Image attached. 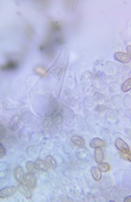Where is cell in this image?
I'll return each mask as SVG.
<instances>
[{
	"mask_svg": "<svg viewBox=\"0 0 131 202\" xmlns=\"http://www.w3.org/2000/svg\"><path fill=\"white\" fill-rule=\"evenodd\" d=\"M6 156V148L3 147V145L0 143V157H5Z\"/></svg>",
	"mask_w": 131,
	"mask_h": 202,
	"instance_id": "obj_22",
	"label": "cell"
},
{
	"mask_svg": "<svg viewBox=\"0 0 131 202\" xmlns=\"http://www.w3.org/2000/svg\"><path fill=\"white\" fill-rule=\"evenodd\" d=\"M34 72L36 73L37 75H39V76H45V75H47V69L44 66H35L34 67Z\"/></svg>",
	"mask_w": 131,
	"mask_h": 202,
	"instance_id": "obj_14",
	"label": "cell"
},
{
	"mask_svg": "<svg viewBox=\"0 0 131 202\" xmlns=\"http://www.w3.org/2000/svg\"><path fill=\"white\" fill-rule=\"evenodd\" d=\"M0 110H1V108H0Z\"/></svg>",
	"mask_w": 131,
	"mask_h": 202,
	"instance_id": "obj_28",
	"label": "cell"
},
{
	"mask_svg": "<svg viewBox=\"0 0 131 202\" xmlns=\"http://www.w3.org/2000/svg\"><path fill=\"white\" fill-rule=\"evenodd\" d=\"M122 91L124 92H128L129 90L131 89V79H127L126 82H124V84L122 85Z\"/></svg>",
	"mask_w": 131,
	"mask_h": 202,
	"instance_id": "obj_18",
	"label": "cell"
},
{
	"mask_svg": "<svg viewBox=\"0 0 131 202\" xmlns=\"http://www.w3.org/2000/svg\"><path fill=\"white\" fill-rule=\"evenodd\" d=\"M90 145H91V147H93V148H98V147L104 146L105 143H104V141L101 139H93L92 141H91Z\"/></svg>",
	"mask_w": 131,
	"mask_h": 202,
	"instance_id": "obj_12",
	"label": "cell"
},
{
	"mask_svg": "<svg viewBox=\"0 0 131 202\" xmlns=\"http://www.w3.org/2000/svg\"><path fill=\"white\" fill-rule=\"evenodd\" d=\"M121 157H122V159H126V160H128V162H130V160H131L130 154L121 153Z\"/></svg>",
	"mask_w": 131,
	"mask_h": 202,
	"instance_id": "obj_23",
	"label": "cell"
},
{
	"mask_svg": "<svg viewBox=\"0 0 131 202\" xmlns=\"http://www.w3.org/2000/svg\"><path fill=\"white\" fill-rule=\"evenodd\" d=\"M16 68H18V63L14 62V60L10 59L7 64H5V65L1 67V70L7 72V70H14V69H16Z\"/></svg>",
	"mask_w": 131,
	"mask_h": 202,
	"instance_id": "obj_8",
	"label": "cell"
},
{
	"mask_svg": "<svg viewBox=\"0 0 131 202\" xmlns=\"http://www.w3.org/2000/svg\"><path fill=\"white\" fill-rule=\"evenodd\" d=\"M25 35H26V37H28V40L32 39L33 35H34V31H33V28L30 26V24H28V26H26V29H25Z\"/></svg>",
	"mask_w": 131,
	"mask_h": 202,
	"instance_id": "obj_17",
	"label": "cell"
},
{
	"mask_svg": "<svg viewBox=\"0 0 131 202\" xmlns=\"http://www.w3.org/2000/svg\"><path fill=\"white\" fill-rule=\"evenodd\" d=\"M6 175H7V171H6V170H3V172H0V178H1V177H5Z\"/></svg>",
	"mask_w": 131,
	"mask_h": 202,
	"instance_id": "obj_25",
	"label": "cell"
},
{
	"mask_svg": "<svg viewBox=\"0 0 131 202\" xmlns=\"http://www.w3.org/2000/svg\"><path fill=\"white\" fill-rule=\"evenodd\" d=\"M46 164H47V166L48 167H50V168H56L57 167V163H56V160L53 158V156H47V158H46Z\"/></svg>",
	"mask_w": 131,
	"mask_h": 202,
	"instance_id": "obj_16",
	"label": "cell"
},
{
	"mask_svg": "<svg viewBox=\"0 0 131 202\" xmlns=\"http://www.w3.org/2000/svg\"><path fill=\"white\" fill-rule=\"evenodd\" d=\"M35 167H36V169L41 170V171H47L48 170V166H47L46 162H44L41 159H37L35 162Z\"/></svg>",
	"mask_w": 131,
	"mask_h": 202,
	"instance_id": "obj_9",
	"label": "cell"
},
{
	"mask_svg": "<svg viewBox=\"0 0 131 202\" xmlns=\"http://www.w3.org/2000/svg\"><path fill=\"white\" fill-rule=\"evenodd\" d=\"M91 172H92V177H93V179H94V180L99 181L102 179V171L99 170L98 167H92Z\"/></svg>",
	"mask_w": 131,
	"mask_h": 202,
	"instance_id": "obj_11",
	"label": "cell"
},
{
	"mask_svg": "<svg viewBox=\"0 0 131 202\" xmlns=\"http://www.w3.org/2000/svg\"><path fill=\"white\" fill-rule=\"evenodd\" d=\"M127 52H128V53H126L127 55L130 56V54H131V46H130V45H129V46L127 47Z\"/></svg>",
	"mask_w": 131,
	"mask_h": 202,
	"instance_id": "obj_24",
	"label": "cell"
},
{
	"mask_svg": "<svg viewBox=\"0 0 131 202\" xmlns=\"http://www.w3.org/2000/svg\"><path fill=\"white\" fill-rule=\"evenodd\" d=\"M23 184L26 187H28L30 189H33L36 187V177L33 172H28V174H24V179H23Z\"/></svg>",
	"mask_w": 131,
	"mask_h": 202,
	"instance_id": "obj_1",
	"label": "cell"
},
{
	"mask_svg": "<svg viewBox=\"0 0 131 202\" xmlns=\"http://www.w3.org/2000/svg\"><path fill=\"white\" fill-rule=\"evenodd\" d=\"M99 170L101 171H105V172H107V171H109L111 170V166L108 165L107 163H104V162H102L101 164H99Z\"/></svg>",
	"mask_w": 131,
	"mask_h": 202,
	"instance_id": "obj_19",
	"label": "cell"
},
{
	"mask_svg": "<svg viewBox=\"0 0 131 202\" xmlns=\"http://www.w3.org/2000/svg\"><path fill=\"white\" fill-rule=\"evenodd\" d=\"M43 125L45 126V128H48V126H49V123L47 122V121H45V122H43Z\"/></svg>",
	"mask_w": 131,
	"mask_h": 202,
	"instance_id": "obj_26",
	"label": "cell"
},
{
	"mask_svg": "<svg viewBox=\"0 0 131 202\" xmlns=\"http://www.w3.org/2000/svg\"><path fill=\"white\" fill-rule=\"evenodd\" d=\"M50 121H51V123L56 124V125H59V124L62 123V121H63V118H62L61 113L57 111V112H55V113H54L53 115H51Z\"/></svg>",
	"mask_w": 131,
	"mask_h": 202,
	"instance_id": "obj_7",
	"label": "cell"
},
{
	"mask_svg": "<svg viewBox=\"0 0 131 202\" xmlns=\"http://www.w3.org/2000/svg\"><path fill=\"white\" fill-rule=\"evenodd\" d=\"M26 168H28V171L33 172V174H34L35 170H36V167H35V163H33V162H28V163L26 164Z\"/></svg>",
	"mask_w": 131,
	"mask_h": 202,
	"instance_id": "obj_20",
	"label": "cell"
},
{
	"mask_svg": "<svg viewBox=\"0 0 131 202\" xmlns=\"http://www.w3.org/2000/svg\"><path fill=\"white\" fill-rule=\"evenodd\" d=\"M14 178L18 181L19 184H23V179H24V171L22 169V167L18 166V167L14 169Z\"/></svg>",
	"mask_w": 131,
	"mask_h": 202,
	"instance_id": "obj_5",
	"label": "cell"
},
{
	"mask_svg": "<svg viewBox=\"0 0 131 202\" xmlns=\"http://www.w3.org/2000/svg\"><path fill=\"white\" fill-rule=\"evenodd\" d=\"M71 142L73 143V145H76V146H78V147H83L85 144L84 139L80 136H73L71 139Z\"/></svg>",
	"mask_w": 131,
	"mask_h": 202,
	"instance_id": "obj_13",
	"label": "cell"
},
{
	"mask_svg": "<svg viewBox=\"0 0 131 202\" xmlns=\"http://www.w3.org/2000/svg\"><path fill=\"white\" fill-rule=\"evenodd\" d=\"M94 158L96 160V163L101 164L102 162H104V153L101 149V147L98 148H95V153H94Z\"/></svg>",
	"mask_w": 131,
	"mask_h": 202,
	"instance_id": "obj_10",
	"label": "cell"
},
{
	"mask_svg": "<svg viewBox=\"0 0 131 202\" xmlns=\"http://www.w3.org/2000/svg\"><path fill=\"white\" fill-rule=\"evenodd\" d=\"M130 198H131V197H127V198H126V199H124V201H126V202H128V201H130Z\"/></svg>",
	"mask_w": 131,
	"mask_h": 202,
	"instance_id": "obj_27",
	"label": "cell"
},
{
	"mask_svg": "<svg viewBox=\"0 0 131 202\" xmlns=\"http://www.w3.org/2000/svg\"><path fill=\"white\" fill-rule=\"evenodd\" d=\"M114 57H115V59H117L118 62L124 63V64H127L130 62V56H128L126 53H124V52H117V53L114 54Z\"/></svg>",
	"mask_w": 131,
	"mask_h": 202,
	"instance_id": "obj_4",
	"label": "cell"
},
{
	"mask_svg": "<svg viewBox=\"0 0 131 202\" xmlns=\"http://www.w3.org/2000/svg\"><path fill=\"white\" fill-rule=\"evenodd\" d=\"M18 191L22 193L26 199H31V198H32V192H31L30 188L26 187L24 184H20V186L18 187Z\"/></svg>",
	"mask_w": 131,
	"mask_h": 202,
	"instance_id": "obj_6",
	"label": "cell"
},
{
	"mask_svg": "<svg viewBox=\"0 0 131 202\" xmlns=\"http://www.w3.org/2000/svg\"><path fill=\"white\" fill-rule=\"evenodd\" d=\"M115 144L117 146V148L119 149L121 153H126V154H130V148L127 145V143L124 141H122L121 139H117L115 141Z\"/></svg>",
	"mask_w": 131,
	"mask_h": 202,
	"instance_id": "obj_3",
	"label": "cell"
},
{
	"mask_svg": "<svg viewBox=\"0 0 131 202\" xmlns=\"http://www.w3.org/2000/svg\"><path fill=\"white\" fill-rule=\"evenodd\" d=\"M18 191V188L14 186H9V187H6V188L1 189L0 190V198H2V199H6V198H9V197H12L14 193Z\"/></svg>",
	"mask_w": 131,
	"mask_h": 202,
	"instance_id": "obj_2",
	"label": "cell"
},
{
	"mask_svg": "<svg viewBox=\"0 0 131 202\" xmlns=\"http://www.w3.org/2000/svg\"><path fill=\"white\" fill-rule=\"evenodd\" d=\"M5 136H6V129L5 126L0 124V139H5Z\"/></svg>",
	"mask_w": 131,
	"mask_h": 202,
	"instance_id": "obj_21",
	"label": "cell"
},
{
	"mask_svg": "<svg viewBox=\"0 0 131 202\" xmlns=\"http://www.w3.org/2000/svg\"><path fill=\"white\" fill-rule=\"evenodd\" d=\"M19 122H20V116L15 115L13 118V120H12L11 124H10V130H11V131H15L16 128H18V125H19Z\"/></svg>",
	"mask_w": 131,
	"mask_h": 202,
	"instance_id": "obj_15",
	"label": "cell"
}]
</instances>
